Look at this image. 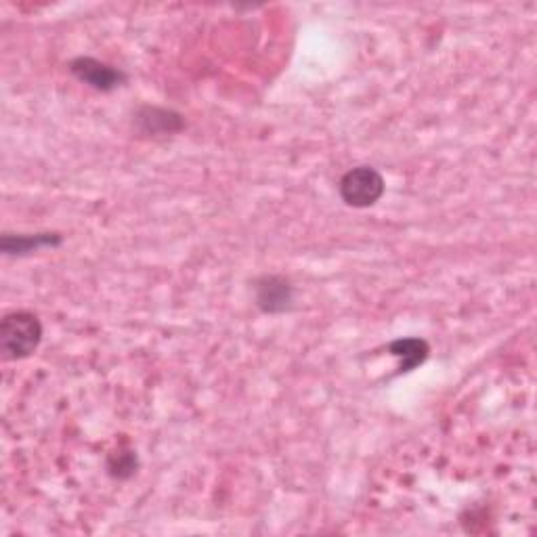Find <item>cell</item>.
<instances>
[{
    "mask_svg": "<svg viewBox=\"0 0 537 537\" xmlns=\"http://www.w3.org/2000/svg\"><path fill=\"white\" fill-rule=\"evenodd\" d=\"M42 342V324L30 311H15L0 321V351L5 359H26Z\"/></svg>",
    "mask_w": 537,
    "mask_h": 537,
    "instance_id": "1",
    "label": "cell"
},
{
    "mask_svg": "<svg viewBox=\"0 0 537 537\" xmlns=\"http://www.w3.org/2000/svg\"><path fill=\"white\" fill-rule=\"evenodd\" d=\"M384 177L372 166H357L342 175L338 183L340 200L351 208H370L384 196Z\"/></svg>",
    "mask_w": 537,
    "mask_h": 537,
    "instance_id": "2",
    "label": "cell"
},
{
    "mask_svg": "<svg viewBox=\"0 0 537 537\" xmlns=\"http://www.w3.org/2000/svg\"><path fill=\"white\" fill-rule=\"evenodd\" d=\"M254 300L267 315H282L294 303V286L288 277L267 273L254 282Z\"/></svg>",
    "mask_w": 537,
    "mask_h": 537,
    "instance_id": "3",
    "label": "cell"
},
{
    "mask_svg": "<svg viewBox=\"0 0 537 537\" xmlns=\"http://www.w3.org/2000/svg\"><path fill=\"white\" fill-rule=\"evenodd\" d=\"M70 72L76 80L84 82L87 87L99 93H112L126 82V76L122 70L93 57H76L70 63Z\"/></svg>",
    "mask_w": 537,
    "mask_h": 537,
    "instance_id": "4",
    "label": "cell"
},
{
    "mask_svg": "<svg viewBox=\"0 0 537 537\" xmlns=\"http://www.w3.org/2000/svg\"><path fill=\"white\" fill-rule=\"evenodd\" d=\"M135 122L145 135H173V133H179L185 126V120L179 112L166 110V107H156V105L141 107V110L137 112Z\"/></svg>",
    "mask_w": 537,
    "mask_h": 537,
    "instance_id": "5",
    "label": "cell"
},
{
    "mask_svg": "<svg viewBox=\"0 0 537 537\" xmlns=\"http://www.w3.org/2000/svg\"><path fill=\"white\" fill-rule=\"evenodd\" d=\"M63 244V235L55 231L45 233H5L0 240V250L7 256H26L32 252H38L42 248H57Z\"/></svg>",
    "mask_w": 537,
    "mask_h": 537,
    "instance_id": "6",
    "label": "cell"
},
{
    "mask_svg": "<svg viewBox=\"0 0 537 537\" xmlns=\"http://www.w3.org/2000/svg\"><path fill=\"white\" fill-rule=\"evenodd\" d=\"M389 353L399 359L397 374H410L428 359L431 347L424 338H397L389 345Z\"/></svg>",
    "mask_w": 537,
    "mask_h": 537,
    "instance_id": "7",
    "label": "cell"
},
{
    "mask_svg": "<svg viewBox=\"0 0 537 537\" xmlns=\"http://www.w3.org/2000/svg\"><path fill=\"white\" fill-rule=\"evenodd\" d=\"M137 456L133 451H116L110 458H107V472L114 479H131L137 472Z\"/></svg>",
    "mask_w": 537,
    "mask_h": 537,
    "instance_id": "8",
    "label": "cell"
}]
</instances>
